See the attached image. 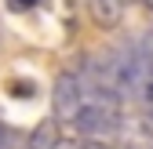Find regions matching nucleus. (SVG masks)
<instances>
[{"instance_id":"f257e3e1","label":"nucleus","mask_w":153,"mask_h":149,"mask_svg":"<svg viewBox=\"0 0 153 149\" xmlns=\"http://www.w3.org/2000/svg\"><path fill=\"white\" fill-rule=\"evenodd\" d=\"M73 131L84 135V138H102L113 135L124 127V113H120V102H106V98H91L73 113Z\"/></svg>"},{"instance_id":"f03ea898","label":"nucleus","mask_w":153,"mask_h":149,"mask_svg":"<svg viewBox=\"0 0 153 149\" xmlns=\"http://www.w3.org/2000/svg\"><path fill=\"white\" fill-rule=\"evenodd\" d=\"M51 102H55V117L73 120V113L84 105V84H80V77H76V73H62V77L55 80Z\"/></svg>"},{"instance_id":"7ed1b4c3","label":"nucleus","mask_w":153,"mask_h":149,"mask_svg":"<svg viewBox=\"0 0 153 149\" xmlns=\"http://www.w3.org/2000/svg\"><path fill=\"white\" fill-rule=\"evenodd\" d=\"M120 149H153V124L149 120H124L120 127Z\"/></svg>"},{"instance_id":"20e7f679","label":"nucleus","mask_w":153,"mask_h":149,"mask_svg":"<svg viewBox=\"0 0 153 149\" xmlns=\"http://www.w3.org/2000/svg\"><path fill=\"white\" fill-rule=\"evenodd\" d=\"M88 11H91V22L95 26L117 29L120 18H124V0H88Z\"/></svg>"},{"instance_id":"39448f33","label":"nucleus","mask_w":153,"mask_h":149,"mask_svg":"<svg viewBox=\"0 0 153 149\" xmlns=\"http://www.w3.org/2000/svg\"><path fill=\"white\" fill-rule=\"evenodd\" d=\"M59 145H62V127H59L55 117L40 120L29 131V142H26V149H59Z\"/></svg>"},{"instance_id":"423d86ee","label":"nucleus","mask_w":153,"mask_h":149,"mask_svg":"<svg viewBox=\"0 0 153 149\" xmlns=\"http://www.w3.org/2000/svg\"><path fill=\"white\" fill-rule=\"evenodd\" d=\"M139 102H142V113H146V120L153 124V80H149V84H142V91H139Z\"/></svg>"},{"instance_id":"0eeeda50","label":"nucleus","mask_w":153,"mask_h":149,"mask_svg":"<svg viewBox=\"0 0 153 149\" xmlns=\"http://www.w3.org/2000/svg\"><path fill=\"white\" fill-rule=\"evenodd\" d=\"M11 87L18 91V98H29V95H36V84H26V80H15Z\"/></svg>"},{"instance_id":"6e6552de","label":"nucleus","mask_w":153,"mask_h":149,"mask_svg":"<svg viewBox=\"0 0 153 149\" xmlns=\"http://www.w3.org/2000/svg\"><path fill=\"white\" fill-rule=\"evenodd\" d=\"M80 149H113L109 142H102V138H84L80 142Z\"/></svg>"},{"instance_id":"1a4fd4ad","label":"nucleus","mask_w":153,"mask_h":149,"mask_svg":"<svg viewBox=\"0 0 153 149\" xmlns=\"http://www.w3.org/2000/svg\"><path fill=\"white\" fill-rule=\"evenodd\" d=\"M11 4H15V11H26V7H33V4H36V0H11Z\"/></svg>"},{"instance_id":"9d476101","label":"nucleus","mask_w":153,"mask_h":149,"mask_svg":"<svg viewBox=\"0 0 153 149\" xmlns=\"http://www.w3.org/2000/svg\"><path fill=\"white\" fill-rule=\"evenodd\" d=\"M0 149H7V124L0 120Z\"/></svg>"},{"instance_id":"9b49d317","label":"nucleus","mask_w":153,"mask_h":149,"mask_svg":"<svg viewBox=\"0 0 153 149\" xmlns=\"http://www.w3.org/2000/svg\"><path fill=\"white\" fill-rule=\"evenodd\" d=\"M59 149H80V142H62Z\"/></svg>"},{"instance_id":"f8f14e48","label":"nucleus","mask_w":153,"mask_h":149,"mask_svg":"<svg viewBox=\"0 0 153 149\" xmlns=\"http://www.w3.org/2000/svg\"><path fill=\"white\" fill-rule=\"evenodd\" d=\"M142 4H146V7H149V11H153V0H142Z\"/></svg>"}]
</instances>
